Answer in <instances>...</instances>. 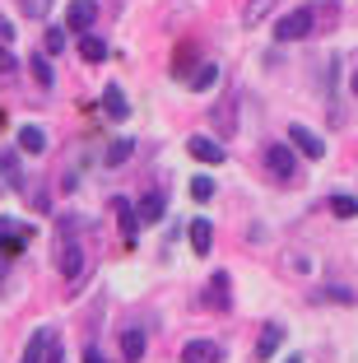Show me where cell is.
Returning a JSON list of instances; mask_svg holds the SVG:
<instances>
[{
    "label": "cell",
    "mask_w": 358,
    "mask_h": 363,
    "mask_svg": "<svg viewBox=\"0 0 358 363\" xmlns=\"http://www.w3.org/2000/svg\"><path fill=\"white\" fill-rule=\"evenodd\" d=\"M312 28H316L312 10H289L284 19L274 23V43H298V38H307Z\"/></svg>",
    "instance_id": "6da1fadb"
},
{
    "label": "cell",
    "mask_w": 358,
    "mask_h": 363,
    "mask_svg": "<svg viewBox=\"0 0 358 363\" xmlns=\"http://www.w3.org/2000/svg\"><path fill=\"white\" fill-rule=\"evenodd\" d=\"M191 247H196V257H210V247H214V224L210 219H196V224H191Z\"/></svg>",
    "instance_id": "30bf717a"
},
{
    "label": "cell",
    "mask_w": 358,
    "mask_h": 363,
    "mask_svg": "<svg viewBox=\"0 0 358 363\" xmlns=\"http://www.w3.org/2000/svg\"><path fill=\"white\" fill-rule=\"evenodd\" d=\"M316 298L321 303H354V289H321Z\"/></svg>",
    "instance_id": "d4e9b609"
},
{
    "label": "cell",
    "mask_w": 358,
    "mask_h": 363,
    "mask_svg": "<svg viewBox=\"0 0 358 363\" xmlns=\"http://www.w3.org/2000/svg\"><path fill=\"white\" fill-rule=\"evenodd\" d=\"M61 275L70 279V284L84 275V247L74 242V238H61Z\"/></svg>",
    "instance_id": "277c9868"
},
{
    "label": "cell",
    "mask_w": 358,
    "mask_h": 363,
    "mask_svg": "<svg viewBox=\"0 0 358 363\" xmlns=\"http://www.w3.org/2000/svg\"><path fill=\"white\" fill-rule=\"evenodd\" d=\"M265 5H274V0H252V5H247V14H242V19H247V23H256V19H261V14H265Z\"/></svg>",
    "instance_id": "4316f807"
},
{
    "label": "cell",
    "mask_w": 358,
    "mask_h": 363,
    "mask_svg": "<svg viewBox=\"0 0 358 363\" xmlns=\"http://www.w3.org/2000/svg\"><path fill=\"white\" fill-rule=\"evenodd\" d=\"M145 331H121V359H126V363H140V359H145Z\"/></svg>",
    "instance_id": "7c38bea8"
},
{
    "label": "cell",
    "mask_w": 358,
    "mask_h": 363,
    "mask_svg": "<svg viewBox=\"0 0 358 363\" xmlns=\"http://www.w3.org/2000/svg\"><path fill=\"white\" fill-rule=\"evenodd\" d=\"M265 168H270L279 182H289L298 172V159H293V150H289V145H270V150H265Z\"/></svg>",
    "instance_id": "7a4b0ae2"
},
{
    "label": "cell",
    "mask_w": 358,
    "mask_h": 363,
    "mask_svg": "<svg viewBox=\"0 0 358 363\" xmlns=\"http://www.w3.org/2000/svg\"><path fill=\"white\" fill-rule=\"evenodd\" d=\"M28 238H33V228H19V224H14V238H0V247H5V257H19L23 247H28Z\"/></svg>",
    "instance_id": "e0dca14e"
},
{
    "label": "cell",
    "mask_w": 358,
    "mask_h": 363,
    "mask_svg": "<svg viewBox=\"0 0 358 363\" xmlns=\"http://www.w3.org/2000/svg\"><path fill=\"white\" fill-rule=\"evenodd\" d=\"M10 228H14V224H10V219H0V238H5V233H10Z\"/></svg>",
    "instance_id": "4dcf8cb0"
},
{
    "label": "cell",
    "mask_w": 358,
    "mask_h": 363,
    "mask_svg": "<svg viewBox=\"0 0 358 363\" xmlns=\"http://www.w3.org/2000/svg\"><path fill=\"white\" fill-rule=\"evenodd\" d=\"M5 43L14 47V23L10 19H0V47H5Z\"/></svg>",
    "instance_id": "f1b7e54d"
},
{
    "label": "cell",
    "mask_w": 358,
    "mask_h": 363,
    "mask_svg": "<svg viewBox=\"0 0 358 363\" xmlns=\"http://www.w3.org/2000/svg\"><path fill=\"white\" fill-rule=\"evenodd\" d=\"M186 150H191V159H201V163H223V145L210 135H191Z\"/></svg>",
    "instance_id": "ba28073f"
},
{
    "label": "cell",
    "mask_w": 358,
    "mask_h": 363,
    "mask_svg": "<svg viewBox=\"0 0 358 363\" xmlns=\"http://www.w3.org/2000/svg\"><path fill=\"white\" fill-rule=\"evenodd\" d=\"M330 210H335L340 219H358V201L354 196H330Z\"/></svg>",
    "instance_id": "d6986e66"
},
{
    "label": "cell",
    "mask_w": 358,
    "mask_h": 363,
    "mask_svg": "<svg viewBox=\"0 0 358 363\" xmlns=\"http://www.w3.org/2000/svg\"><path fill=\"white\" fill-rule=\"evenodd\" d=\"M223 350L214 340H186L181 345V363H219Z\"/></svg>",
    "instance_id": "52a82bcc"
},
{
    "label": "cell",
    "mask_w": 358,
    "mask_h": 363,
    "mask_svg": "<svg viewBox=\"0 0 358 363\" xmlns=\"http://www.w3.org/2000/svg\"><path fill=\"white\" fill-rule=\"evenodd\" d=\"M103 112H107V117H116V121H121V117L130 112V103H126V94H121V84L103 89Z\"/></svg>",
    "instance_id": "4fadbf2b"
},
{
    "label": "cell",
    "mask_w": 358,
    "mask_h": 363,
    "mask_svg": "<svg viewBox=\"0 0 358 363\" xmlns=\"http://www.w3.org/2000/svg\"><path fill=\"white\" fill-rule=\"evenodd\" d=\"M284 363H303V359H298V354H293V359H284Z\"/></svg>",
    "instance_id": "1f68e13d"
},
{
    "label": "cell",
    "mask_w": 358,
    "mask_h": 363,
    "mask_svg": "<svg viewBox=\"0 0 358 363\" xmlns=\"http://www.w3.org/2000/svg\"><path fill=\"white\" fill-rule=\"evenodd\" d=\"M205 303H210L214 312L233 308V275H223V270H214V275H210V289H205Z\"/></svg>",
    "instance_id": "3957f363"
},
{
    "label": "cell",
    "mask_w": 358,
    "mask_h": 363,
    "mask_svg": "<svg viewBox=\"0 0 358 363\" xmlns=\"http://www.w3.org/2000/svg\"><path fill=\"white\" fill-rule=\"evenodd\" d=\"M19 150L23 154H43L47 150V130L33 126V121H28V126H19Z\"/></svg>",
    "instance_id": "8fae6325"
},
{
    "label": "cell",
    "mask_w": 358,
    "mask_h": 363,
    "mask_svg": "<svg viewBox=\"0 0 358 363\" xmlns=\"http://www.w3.org/2000/svg\"><path fill=\"white\" fill-rule=\"evenodd\" d=\"M65 47V28H47V38H43V52L52 56V52H61Z\"/></svg>",
    "instance_id": "cb8c5ba5"
},
{
    "label": "cell",
    "mask_w": 358,
    "mask_h": 363,
    "mask_svg": "<svg viewBox=\"0 0 358 363\" xmlns=\"http://www.w3.org/2000/svg\"><path fill=\"white\" fill-rule=\"evenodd\" d=\"M0 177L10 182V186H19V159L14 154H0Z\"/></svg>",
    "instance_id": "ffe728a7"
},
{
    "label": "cell",
    "mask_w": 358,
    "mask_h": 363,
    "mask_svg": "<svg viewBox=\"0 0 358 363\" xmlns=\"http://www.w3.org/2000/svg\"><path fill=\"white\" fill-rule=\"evenodd\" d=\"M116 224H121V242H135V233H140V210L130 201H116Z\"/></svg>",
    "instance_id": "9c48e42d"
},
{
    "label": "cell",
    "mask_w": 358,
    "mask_h": 363,
    "mask_svg": "<svg viewBox=\"0 0 358 363\" xmlns=\"http://www.w3.org/2000/svg\"><path fill=\"white\" fill-rule=\"evenodd\" d=\"M354 89H358V79H354Z\"/></svg>",
    "instance_id": "e575fe53"
},
{
    "label": "cell",
    "mask_w": 358,
    "mask_h": 363,
    "mask_svg": "<svg viewBox=\"0 0 358 363\" xmlns=\"http://www.w3.org/2000/svg\"><path fill=\"white\" fill-rule=\"evenodd\" d=\"M0 65H14V56H10V52H5V47H0Z\"/></svg>",
    "instance_id": "f546056e"
},
{
    "label": "cell",
    "mask_w": 358,
    "mask_h": 363,
    "mask_svg": "<svg viewBox=\"0 0 358 363\" xmlns=\"http://www.w3.org/2000/svg\"><path fill=\"white\" fill-rule=\"evenodd\" d=\"M214 79H219V65H201V70H196V79H191V89H210Z\"/></svg>",
    "instance_id": "7402d4cb"
},
{
    "label": "cell",
    "mask_w": 358,
    "mask_h": 363,
    "mask_svg": "<svg viewBox=\"0 0 358 363\" xmlns=\"http://www.w3.org/2000/svg\"><path fill=\"white\" fill-rule=\"evenodd\" d=\"M79 56H84L89 65H103V61H107V43H103V38H89V33H79Z\"/></svg>",
    "instance_id": "5bb4252c"
},
{
    "label": "cell",
    "mask_w": 358,
    "mask_h": 363,
    "mask_svg": "<svg viewBox=\"0 0 358 363\" xmlns=\"http://www.w3.org/2000/svg\"><path fill=\"white\" fill-rule=\"evenodd\" d=\"M28 70H33V79H38L43 89H52L56 70H52V61H47V56H33V61H28Z\"/></svg>",
    "instance_id": "ac0fdd59"
},
{
    "label": "cell",
    "mask_w": 358,
    "mask_h": 363,
    "mask_svg": "<svg viewBox=\"0 0 358 363\" xmlns=\"http://www.w3.org/2000/svg\"><path fill=\"white\" fill-rule=\"evenodd\" d=\"M289 140H293V150H303L307 159H326V140L316 135L307 126H289Z\"/></svg>",
    "instance_id": "8992f818"
},
{
    "label": "cell",
    "mask_w": 358,
    "mask_h": 363,
    "mask_svg": "<svg viewBox=\"0 0 358 363\" xmlns=\"http://www.w3.org/2000/svg\"><path fill=\"white\" fill-rule=\"evenodd\" d=\"M0 275H5V266H0Z\"/></svg>",
    "instance_id": "836d02e7"
},
{
    "label": "cell",
    "mask_w": 358,
    "mask_h": 363,
    "mask_svg": "<svg viewBox=\"0 0 358 363\" xmlns=\"http://www.w3.org/2000/svg\"><path fill=\"white\" fill-rule=\"evenodd\" d=\"M191 196H196V201H210L214 196V177H191Z\"/></svg>",
    "instance_id": "603a6c76"
},
{
    "label": "cell",
    "mask_w": 358,
    "mask_h": 363,
    "mask_svg": "<svg viewBox=\"0 0 358 363\" xmlns=\"http://www.w3.org/2000/svg\"><path fill=\"white\" fill-rule=\"evenodd\" d=\"M0 126H5V112H0Z\"/></svg>",
    "instance_id": "d6a6232c"
},
{
    "label": "cell",
    "mask_w": 358,
    "mask_h": 363,
    "mask_svg": "<svg viewBox=\"0 0 358 363\" xmlns=\"http://www.w3.org/2000/svg\"><path fill=\"white\" fill-rule=\"evenodd\" d=\"M163 210H168V201H163L158 191H149L145 205H140V219H145V224H154V219H163Z\"/></svg>",
    "instance_id": "2e32d148"
},
{
    "label": "cell",
    "mask_w": 358,
    "mask_h": 363,
    "mask_svg": "<svg viewBox=\"0 0 358 363\" xmlns=\"http://www.w3.org/2000/svg\"><path fill=\"white\" fill-rule=\"evenodd\" d=\"M47 340H52V331H33V340L23 345L19 363H47Z\"/></svg>",
    "instance_id": "9a60e30c"
},
{
    "label": "cell",
    "mask_w": 358,
    "mask_h": 363,
    "mask_svg": "<svg viewBox=\"0 0 358 363\" xmlns=\"http://www.w3.org/2000/svg\"><path fill=\"white\" fill-rule=\"evenodd\" d=\"M94 19H98V5H94V0H70V10H65V28L89 33V28H94Z\"/></svg>",
    "instance_id": "5b68a950"
},
{
    "label": "cell",
    "mask_w": 358,
    "mask_h": 363,
    "mask_svg": "<svg viewBox=\"0 0 358 363\" xmlns=\"http://www.w3.org/2000/svg\"><path fill=\"white\" fill-rule=\"evenodd\" d=\"M279 340H284V331H279V326H270V331L261 335V350H256V354H261V359H270V354H274V345H279Z\"/></svg>",
    "instance_id": "44dd1931"
},
{
    "label": "cell",
    "mask_w": 358,
    "mask_h": 363,
    "mask_svg": "<svg viewBox=\"0 0 358 363\" xmlns=\"http://www.w3.org/2000/svg\"><path fill=\"white\" fill-rule=\"evenodd\" d=\"M19 5H23V14H33V19H43L52 0H19Z\"/></svg>",
    "instance_id": "484cf974"
},
{
    "label": "cell",
    "mask_w": 358,
    "mask_h": 363,
    "mask_svg": "<svg viewBox=\"0 0 358 363\" xmlns=\"http://www.w3.org/2000/svg\"><path fill=\"white\" fill-rule=\"evenodd\" d=\"M112 163H121V159H130V140H121V145H112V154H107Z\"/></svg>",
    "instance_id": "83f0119b"
}]
</instances>
